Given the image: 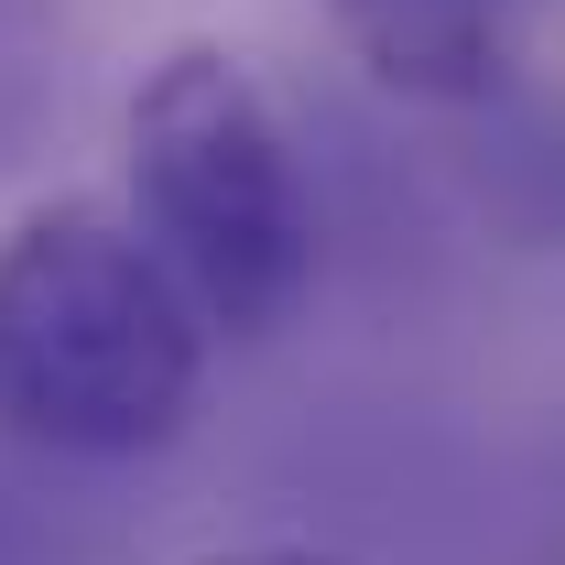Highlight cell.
I'll return each instance as SVG.
<instances>
[{"mask_svg": "<svg viewBox=\"0 0 565 565\" xmlns=\"http://www.w3.org/2000/svg\"><path fill=\"white\" fill-rule=\"evenodd\" d=\"M207 392V316L141 217L55 196L0 239V424L44 457H152Z\"/></svg>", "mask_w": 565, "mask_h": 565, "instance_id": "cell-1", "label": "cell"}, {"mask_svg": "<svg viewBox=\"0 0 565 565\" xmlns=\"http://www.w3.org/2000/svg\"><path fill=\"white\" fill-rule=\"evenodd\" d=\"M131 217L196 294L207 338H262L316 273V217L273 98L239 55L174 44L131 87Z\"/></svg>", "mask_w": 565, "mask_h": 565, "instance_id": "cell-2", "label": "cell"}, {"mask_svg": "<svg viewBox=\"0 0 565 565\" xmlns=\"http://www.w3.org/2000/svg\"><path fill=\"white\" fill-rule=\"evenodd\" d=\"M338 44L414 109H479L511 76L522 0H327Z\"/></svg>", "mask_w": 565, "mask_h": 565, "instance_id": "cell-3", "label": "cell"}, {"mask_svg": "<svg viewBox=\"0 0 565 565\" xmlns=\"http://www.w3.org/2000/svg\"><path fill=\"white\" fill-rule=\"evenodd\" d=\"M55 98V44H44V11L33 0H0V141H22Z\"/></svg>", "mask_w": 565, "mask_h": 565, "instance_id": "cell-4", "label": "cell"}, {"mask_svg": "<svg viewBox=\"0 0 565 565\" xmlns=\"http://www.w3.org/2000/svg\"><path fill=\"white\" fill-rule=\"evenodd\" d=\"M196 565H349L327 544H228V555H196Z\"/></svg>", "mask_w": 565, "mask_h": 565, "instance_id": "cell-5", "label": "cell"}]
</instances>
